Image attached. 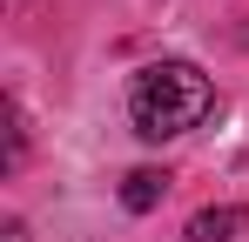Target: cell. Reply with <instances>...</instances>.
I'll use <instances>...</instances> for the list:
<instances>
[{
	"label": "cell",
	"mask_w": 249,
	"mask_h": 242,
	"mask_svg": "<svg viewBox=\"0 0 249 242\" xmlns=\"http://www.w3.org/2000/svg\"><path fill=\"white\" fill-rule=\"evenodd\" d=\"M162 195H168V168H128V182H122V208L148 215Z\"/></svg>",
	"instance_id": "cell-2"
},
{
	"label": "cell",
	"mask_w": 249,
	"mask_h": 242,
	"mask_svg": "<svg viewBox=\"0 0 249 242\" xmlns=\"http://www.w3.org/2000/svg\"><path fill=\"white\" fill-rule=\"evenodd\" d=\"M243 222L249 208H202V215H189V242H229Z\"/></svg>",
	"instance_id": "cell-3"
},
{
	"label": "cell",
	"mask_w": 249,
	"mask_h": 242,
	"mask_svg": "<svg viewBox=\"0 0 249 242\" xmlns=\"http://www.w3.org/2000/svg\"><path fill=\"white\" fill-rule=\"evenodd\" d=\"M209 108H215V87L196 61H155L128 87V121H135L142 141H175V135L202 128Z\"/></svg>",
	"instance_id": "cell-1"
},
{
	"label": "cell",
	"mask_w": 249,
	"mask_h": 242,
	"mask_svg": "<svg viewBox=\"0 0 249 242\" xmlns=\"http://www.w3.org/2000/svg\"><path fill=\"white\" fill-rule=\"evenodd\" d=\"M0 242H27V229H20V222H7V229H0Z\"/></svg>",
	"instance_id": "cell-4"
}]
</instances>
